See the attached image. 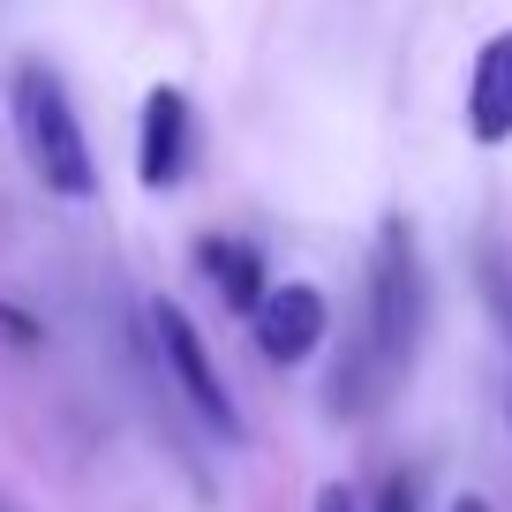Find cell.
Wrapping results in <instances>:
<instances>
[{
	"label": "cell",
	"mask_w": 512,
	"mask_h": 512,
	"mask_svg": "<svg viewBox=\"0 0 512 512\" xmlns=\"http://www.w3.org/2000/svg\"><path fill=\"white\" fill-rule=\"evenodd\" d=\"M422 324H430V272H422L415 226L384 219L377 249H369V309H362V339H354L347 369L332 377V407L339 415H369L392 400V384L415 369Z\"/></svg>",
	"instance_id": "6da1fadb"
},
{
	"label": "cell",
	"mask_w": 512,
	"mask_h": 512,
	"mask_svg": "<svg viewBox=\"0 0 512 512\" xmlns=\"http://www.w3.org/2000/svg\"><path fill=\"white\" fill-rule=\"evenodd\" d=\"M8 113H16V144L31 159V174L53 196H91L98 189V159H91V136L76 121V98H68V83L46 61H23L8 76Z\"/></svg>",
	"instance_id": "7a4b0ae2"
},
{
	"label": "cell",
	"mask_w": 512,
	"mask_h": 512,
	"mask_svg": "<svg viewBox=\"0 0 512 512\" xmlns=\"http://www.w3.org/2000/svg\"><path fill=\"white\" fill-rule=\"evenodd\" d=\"M151 332H159V354H166V377L181 384V400L196 407V422L219 437H241V415H234V392H226V369L211 354V339L196 332V317L181 302H159L151 309Z\"/></svg>",
	"instance_id": "3957f363"
},
{
	"label": "cell",
	"mask_w": 512,
	"mask_h": 512,
	"mask_svg": "<svg viewBox=\"0 0 512 512\" xmlns=\"http://www.w3.org/2000/svg\"><path fill=\"white\" fill-rule=\"evenodd\" d=\"M189 159H196L189 91L159 83V91L144 98V128H136V174H144V189H174V181L189 174Z\"/></svg>",
	"instance_id": "277c9868"
},
{
	"label": "cell",
	"mask_w": 512,
	"mask_h": 512,
	"mask_svg": "<svg viewBox=\"0 0 512 512\" xmlns=\"http://www.w3.org/2000/svg\"><path fill=\"white\" fill-rule=\"evenodd\" d=\"M249 332L272 362H309V354L324 347V332H332V309H324V294L309 287V279H287V287H272L256 302Z\"/></svg>",
	"instance_id": "5b68a950"
},
{
	"label": "cell",
	"mask_w": 512,
	"mask_h": 512,
	"mask_svg": "<svg viewBox=\"0 0 512 512\" xmlns=\"http://www.w3.org/2000/svg\"><path fill=\"white\" fill-rule=\"evenodd\" d=\"M467 136L482 151L512 144V31L482 38L475 68H467Z\"/></svg>",
	"instance_id": "8992f818"
},
{
	"label": "cell",
	"mask_w": 512,
	"mask_h": 512,
	"mask_svg": "<svg viewBox=\"0 0 512 512\" xmlns=\"http://www.w3.org/2000/svg\"><path fill=\"white\" fill-rule=\"evenodd\" d=\"M196 272L211 279V294H219L234 317H256V302L272 294L264 256H256L249 241H234V234H204V241H196Z\"/></svg>",
	"instance_id": "52a82bcc"
},
{
	"label": "cell",
	"mask_w": 512,
	"mask_h": 512,
	"mask_svg": "<svg viewBox=\"0 0 512 512\" xmlns=\"http://www.w3.org/2000/svg\"><path fill=\"white\" fill-rule=\"evenodd\" d=\"M482 302H490L497 332L512 339V264H505V256H482Z\"/></svg>",
	"instance_id": "ba28073f"
},
{
	"label": "cell",
	"mask_w": 512,
	"mask_h": 512,
	"mask_svg": "<svg viewBox=\"0 0 512 512\" xmlns=\"http://www.w3.org/2000/svg\"><path fill=\"white\" fill-rule=\"evenodd\" d=\"M377 512H422V497H415V475H392L377 490Z\"/></svg>",
	"instance_id": "9c48e42d"
},
{
	"label": "cell",
	"mask_w": 512,
	"mask_h": 512,
	"mask_svg": "<svg viewBox=\"0 0 512 512\" xmlns=\"http://www.w3.org/2000/svg\"><path fill=\"white\" fill-rule=\"evenodd\" d=\"M309 512H362V505H354V490H347V482H324Z\"/></svg>",
	"instance_id": "30bf717a"
},
{
	"label": "cell",
	"mask_w": 512,
	"mask_h": 512,
	"mask_svg": "<svg viewBox=\"0 0 512 512\" xmlns=\"http://www.w3.org/2000/svg\"><path fill=\"white\" fill-rule=\"evenodd\" d=\"M452 512H490V497H475V490H467V497H452Z\"/></svg>",
	"instance_id": "8fae6325"
}]
</instances>
